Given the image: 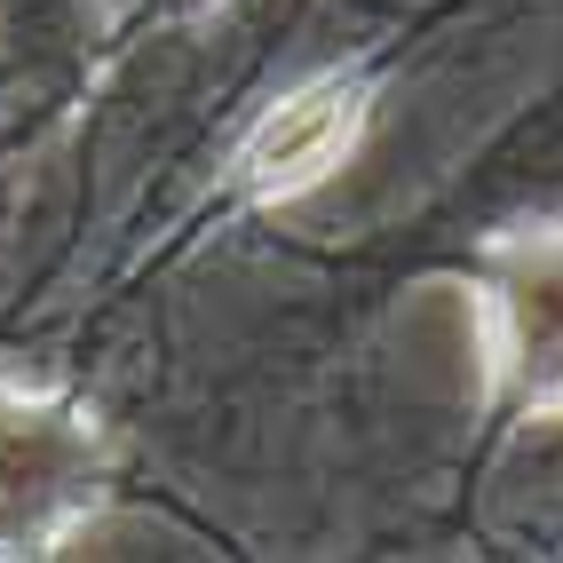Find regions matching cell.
<instances>
[{
	"label": "cell",
	"mask_w": 563,
	"mask_h": 563,
	"mask_svg": "<svg viewBox=\"0 0 563 563\" xmlns=\"http://www.w3.org/2000/svg\"><path fill=\"white\" fill-rule=\"evenodd\" d=\"M96 500V429L64 405H0V555L56 548Z\"/></svg>",
	"instance_id": "cell-1"
},
{
	"label": "cell",
	"mask_w": 563,
	"mask_h": 563,
	"mask_svg": "<svg viewBox=\"0 0 563 563\" xmlns=\"http://www.w3.org/2000/svg\"><path fill=\"white\" fill-rule=\"evenodd\" d=\"M493 342L532 421H563V231H523L493 271Z\"/></svg>",
	"instance_id": "cell-2"
},
{
	"label": "cell",
	"mask_w": 563,
	"mask_h": 563,
	"mask_svg": "<svg viewBox=\"0 0 563 563\" xmlns=\"http://www.w3.org/2000/svg\"><path fill=\"white\" fill-rule=\"evenodd\" d=\"M357 128H365V88L342 80V71H325V80L278 96L254 120V135L239 143V183L254 199H302L310 183H325L350 159Z\"/></svg>",
	"instance_id": "cell-3"
}]
</instances>
